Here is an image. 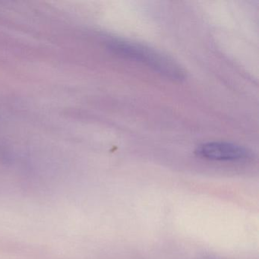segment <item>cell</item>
Masks as SVG:
<instances>
[{
	"mask_svg": "<svg viewBox=\"0 0 259 259\" xmlns=\"http://www.w3.org/2000/svg\"><path fill=\"white\" fill-rule=\"evenodd\" d=\"M198 157L214 161H245L252 157L251 151L236 144L213 142L200 145L195 150Z\"/></svg>",
	"mask_w": 259,
	"mask_h": 259,
	"instance_id": "obj_2",
	"label": "cell"
},
{
	"mask_svg": "<svg viewBox=\"0 0 259 259\" xmlns=\"http://www.w3.org/2000/svg\"><path fill=\"white\" fill-rule=\"evenodd\" d=\"M109 50L125 58L139 62L166 78L182 81L185 72L177 63L159 51L145 45L120 39H112L107 42Z\"/></svg>",
	"mask_w": 259,
	"mask_h": 259,
	"instance_id": "obj_1",
	"label": "cell"
}]
</instances>
